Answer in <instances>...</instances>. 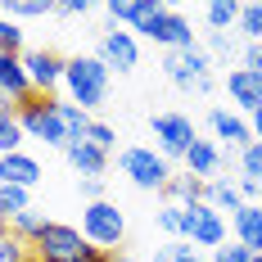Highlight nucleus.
<instances>
[{"instance_id": "5701e85b", "label": "nucleus", "mask_w": 262, "mask_h": 262, "mask_svg": "<svg viewBox=\"0 0 262 262\" xmlns=\"http://www.w3.org/2000/svg\"><path fill=\"white\" fill-rule=\"evenodd\" d=\"M158 226H163L167 235H185L190 239V208H181V204H163V208H158Z\"/></svg>"}, {"instance_id": "f257e3e1", "label": "nucleus", "mask_w": 262, "mask_h": 262, "mask_svg": "<svg viewBox=\"0 0 262 262\" xmlns=\"http://www.w3.org/2000/svg\"><path fill=\"white\" fill-rule=\"evenodd\" d=\"M131 32L149 36V41H158V46H167V54H172V50H190V46H194L190 18H181V14L167 9V5H154V0H140Z\"/></svg>"}, {"instance_id": "6ab92c4d", "label": "nucleus", "mask_w": 262, "mask_h": 262, "mask_svg": "<svg viewBox=\"0 0 262 262\" xmlns=\"http://www.w3.org/2000/svg\"><path fill=\"white\" fill-rule=\"evenodd\" d=\"M204 204H208V208H217V212H231V217L244 208V199H239V185H235V181H217V177L204 185Z\"/></svg>"}, {"instance_id": "4c0bfd02", "label": "nucleus", "mask_w": 262, "mask_h": 262, "mask_svg": "<svg viewBox=\"0 0 262 262\" xmlns=\"http://www.w3.org/2000/svg\"><path fill=\"white\" fill-rule=\"evenodd\" d=\"M59 14H91V0H63V5H54Z\"/></svg>"}, {"instance_id": "dca6fc26", "label": "nucleus", "mask_w": 262, "mask_h": 262, "mask_svg": "<svg viewBox=\"0 0 262 262\" xmlns=\"http://www.w3.org/2000/svg\"><path fill=\"white\" fill-rule=\"evenodd\" d=\"M41 181V163L32 154H5L0 158V185H18V190H32V185Z\"/></svg>"}, {"instance_id": "79ce46f5", "label": "nucleus", "mask_w": 262, "mask_h": 262, "mask_svg": "<svg viewBox=\"0 0 262 262\" xmlns=\"http://www.w3.org/2000/svg\"><path fill=\"white\" fill-rule=\"evenodd\" d=\"M5 231H9V226H5V222H0V235H5Z\"/></svg>"}, {"instance_id": "a211bd4d", "label": "nucleus", "mask_w": 262, "mask_h": 262, "mask_svg": "<svg viewBox=\"0 0 262 262\" xmlns=\"http://www.w3.org/2000/svg\"><path fill=\"white\" fill-rule=\"evenodd\" d=\"M63 154H68V163L77 167L81 177H100V172H104V163H108V154H104V149H95L91 140H73Z\"/></svg>"}, {"instance_id": "b1692460", "label": "nucleus", "mask_w": 262, "mask_h": 262, "mask_svg": "<svg viewBox=\"0 0 262 262\" xmlns=\"http://www.w3.org/2000/svg\"><path fill=\"white\" fill-rule=\"evenodd\" d=\"M204 18H208V32H226L231 23H239V5L235 0H212L204 9Z\"/></svg>"}, {"instance_id": "ea45409f", "label": "nucleus", "mask_w": 262, "mask_h": 262, "mask_svg": "<svg viewBox=\"0 0 262 262\" xmlns=\"http://www.w3.org/2000/svg\"><path fill=\"white\" fill-rule=\"evenodd\" d=\"M95 262H118V258H113V253H100V258H95Z\"/></svg>"}, {"instance_id": "1a4fd4ad", "label": "nucleus", "mask_w": 262, "mask_h": 262, "mask_svg": "<svg viewBox=\"0 0 262 262\" xmlns=\"http://www.w3.org/2000/svg\"><path fill=\"white\" fill-rule=\"evenodd\" d=\"M154 140L163 158H185V149L199 140L194 136V122L185 113H154Z\"/></svg>"}, {"instance_id": "7ed1b4c3", "label": "nucleus", "mask_w": 262, "mask_h": 262, "mask_svg": "<svg viewBox=\"0 0 262 262\" xmlns=\"http://www.w3.org/2000/svg\"><path fill=\"white\" fill-rule=\"evenodd\" d=\"M95 258H100V249L81 231L59 226V222H50L41 231V239L32 244V262H95Z\"/></svg>"}, {"instance_id": "37998d69", "label": "nucleus", "mask_w": 262, "mask_h": 262, "mask_svg": "<svg viewBox=\"0 0 262 262\" xmlns=\"http://www.w3.org/2000/svg\"><path fill=\"white\" fill-rule=\"evenodd\" d=\"M118 262H131V258H118Z\"/></svg>"}, {"instance_id": "58836bf2", "label": "nucleus", "mask_w": 262, "mask_h": 262, "mask_svg": "<svg viewBox=\"0 0 262 262\" xmlns=\"http://www.w3.org/2000/svg\"><path fill=\"white\" fill-rule=\"evenodd\" d=\"M249 127H253V140H262V108L253 113V118H249Z\"/></svg>"}, {"instance_id": "e433bc0d", "label": "nucleus", "mask_w": 262, "mask_h": 262, "mask_svg": "<svg viewBox=\"0 0 262 262\" xmlns=\"http://www.w3.org/2000/svg\"><path fill=\"white\" fill-rule=\"evenodd\" d=\"M81 194H86L91 204H95V199H104V181H100V177H81Z\"/></svg>"}, {"instance_id": "39448f33", "label": "nucleus", "mask_w": 262, "mask_h": 262, "mask_svg": "<svg viewBox=\"0 0 262 262\" xmlns=\"http://www.w3.org/2000/svg\"><path fill=\"white\" fill-rule=\"evenodd\" d=\"M18 127H23V136L41 140V145H59V149H68L63 118H59L54 100H46V95H32L27 104H18Z\"/></svg>"}, {"instance_id": "72a5a7b5", "label": "nucleus", "mask_w": 262, "mask_h": 262, "mask_svg": "<svg viewBox=\"0 0 262 262\" xmlns=\"http://www.w3.org/2000/svg\"><path fill=\"white\" fill-rule=\"evenodd\" d=\"M54 5H46V0H14L9 5V18H41V14H50Z\"/></svg>"}, {"instance_id": "ddd939ff", "label": "nucleus", "mask_w": 262, "mask_h": 262, "mask_svg": "<svg viewBox=\"0 0 262 262\" xmlns=\"http://www.w3.org/2000/svg\"><path fill=\"white\" fill-rule=\"evenodd\" d=\"M226 95L253 118V113L262 108V77H253L249 68H231V73H226Z\"/></svg>"}, {"instance_id": "a19ab883", "label": "nucleus", "mask_w": 262, "mask_h": 262, "mask_svg": "<svg viewBox=\"0 0 262 262\" xmlns=\"http://www.w3.org/2000/svg\"><path fill=\"white\" fill-rule=\"evenodd\" d=\"M249 262H262V253H253V258H249Z\"/></svg>"}, {"instance_id": "20e7f679", "label": "nucleus", "mask_w": 262, "mask_h": 262, "mask_svg": "<svg viewBox=\"0 0 262 262\" xmlns=\"http://www.w3.org/2000/svg\"><path fill=\"white\" fill-rule=\"evenodd\" d=\"M163 73H167L172 86H181V91H194V95H208L212 91V59H208L204 46L163 54Z\"/></svg>"}, {"instance_id": "2f4dec72", "label": "nucleus", "mask_w": 262, "mask_h": 262, "mask_svg": "<svg viewBox=\"0 0 262 262\" xmlns=\"http://www.w3.org/2000/svg\"><path fill=\"white\" fill-rule=\"evenodd\" d=\"M136 9H140V0H108L104 14L113 18V27L118 23H136Z\"/></svg>"}, {"instance_id": "4be33fe9", "label": "nucleus", "mask_w": 262, "mask_h": 262, "mask_svg": "<svg viewBox=\"0 0 262 262\" xmlns=\"http://www.w3.org/2000/svg\"><path fill=\"white\" fill-rule=\"evenodd\" d=\"M46 226H50V222H46L41 212H32V208H27V212H18V217L9 222V235H18V239H23V244H36Z\"/></svg>"}, {"instance_id": "cd10ccee", "label": "nucleus", "mask_w": 262, "mask_h": 262, "mask_svg": "<svg viewBox=\"0 0 262 262\" xmlns=\"http://www.w3.org/2000/svg\"><path fill=\"white\" fill-rule=\"evenodd\" d=\"M239 172H244V181H262V140L239 149Z\"/></svg>"}, {"instance_id": "473e14b6", "label": "nucleus", "mask_w": 262, "mask_h": 262, "mask_svg": "<svg viewBox=\"0 0 262 262\" xmlns=\"http://www.w3.org/2000/svg\"><path fill=\"white\" fill-rule=\"evenodd\" d=\"M86 140H91V145H95V149H113V145H118V131L108 127V122H91V131H86Z\"/></svg>"}, {"instance_id": "412c9836", "label": "nucleus", "mask_w": 262, "mask_h": 262, "mask_svg": "<svg viewBox=\"0 0 262 262\" xmlns=\"http://www.w3.org/2000/svg\"><path fill=\"white\" fill-rule=\"evenodd\" d=\"M23 127H18V108H9V104H0V158L5 154H18L23 149Z\"/></svg>"}, {"instance_id": "f704fd0d", "label": "nucleus", "mask_w": 262, "mask_h": 262, "mask_svg": "<svg viewBox=\"0 0 262 262\" xmlns=\"http://www.w3.org/2000/svg\"><path fill=\"white\" fill-rule=\"evenodd\" d=\"M249 258H253V253H249L244 244H222V249L212 253V262H249Z\"/></svg>"}, {"instance_id": "7c9ffc66", "label": "nucleus", "mask_w": 262, "mask_h": 262, "mask_svg": "<svg viewBox=\"0 0 262 262\" xmlns=\"http://www.w3.org/2000/svg\"><path fill=\"white\" fill-rule=\"evenodd\" d=\"M154 262H199V258H194V249L185 239H172V244H163L154 253Z\"/></svg>"}, {"instance_id": "c85d7f7f", "label": "nucleus", "mask_w": 262, "mask_h": 262, "mask_svg": "<svg viewBox=\"0 0 262 262\" xmlns=\"http://www.w3.org/2000/svg\"><path fill=\"white\" fill-rule=\"evenodd\" d=\"M0 262H32V244H23L18 235H0Z\"/></svg>"}, {"instance_id": "bb28decb", "label": "nucleus", "mask_w": 262, "mask_h": 262, "mask_svg": "<svg viewBox=\"0 0 262 262\" xmlns=\"http://www.w3.org/2000/svg\"><path fill=\"white\" fill-rule=\"evenodd\" d=\"M0 54H23V27L0 14Z\"/></svg>"}, {"instance_id": "f3484780", "label": "nucleus", "mask_w": 262, "mask_h": 262, "mask_svg": "<svg viewBox=\"0 0 262 262\" xmlns=\"http://www.w3.org/2000/svg\"><path fill=\"white\" fill-rule=\"evenodd\" d=\"M231 222H235V244H244L249 253H262V204H244Z\"/></svg>"}, {"instance_id": "a878e982", "label": "nucleus", "mask_w": 262, "mask_h": 262, "mask_svg": "<svg viewBox=\"0 0 262 262\" xmlns=\"http://www.w3.org/2000/svg\"><path fill=\"white\" fill-rule=\"evenodd\" d=\"M239 32L249 36V46H262V0L239 5Z\"/></svg>"}, {"instance_id": "423d86ee", "label": "nucleus", "mask_w": 262, "mask_h": 262, "mask_svg": "<svg viewBox=\"0 0 262 262\" xmlns=\"http://www.w3.org/2000/svg\"><path fill=\"white\" fill-rule=\"evenodd\" d=\"M81 235L91 239L100 253H104V249H118L122 235H127V217L118 212V204L95 199V204H86V208H81Z\"/></svg>"}, {"instance_id": "2eb2a0df", "label": "nucleus", "mask_w": 262, "mask_h": 262, "mask_svg": "<svg viewBox=\"0 0 262 262\" xmlns=\"http://www.w3.org/2000/svg\"><path fill=\"white\" fill-rule=\"evenodd\" d=\"M222 163H226V154H222L217 140H194V145L185 149V167H190V177H199V181H212V177L222 172Z\"/></svg>"}, {"instance_id": "aec40b11", "label": "nucleus", "mask_w": 262, "mask_h": 262, "mask_svg": "<svg viewBox=\"0 0 262 262\" xmlns=\"http://www.w3.org/2000/svg\"><path fill=\"white\" fill-rule=\"evenodd\" d=\"M204 185H208V181H199V177H190V172H185V177H172L163 194H167V204L190 208V204H204Z\"/></svg>"}, {"instance_id": "c756f323", "label": "nucleus", "mask_w": 262, "mask_h": 262, "mask_svg": "<svg viewBox=\"0 0 262 262\" xmlns=\"http://www.w3.org/2000/svg\"><path fill=\"white\" fill-rule=\"evenodd\" d=\"M235 54L244 59V50H239L226 32H208V59H235Z\"/></svg>"}, {"instance_id": "0eeeda50", "label": "nucleus", "mask_w": 262, "mask_h": 262, "mask_svg": "<svg viewBox=\"0 0 262 262\" xmlns=\"http://www.w3.org/2000/svg\"><path fill=\"white\" fill-rule=\"evenodd\" d=\"M118 167H122L131 177V185H140V190H167V181H172L167 158L158 154V149H145V145L122 149V154H118Z\"/></svg>"}, {"instance_id": "f8f14e48", "label": "nucleus", "mask_w": 262, "mask_h": 262, "mask_svg": "<svg viewBox=\"0 0 262 262\" xmlns=\"http://www.w3.org/2000/svg\"><path fill=\"white\" fill-rule=\"evenodd\" d=\"M32 100V81H27L23 54H0V104L18 108Z\"/></svg>"}, {"instance_id": "393cba45", "label": "nucleus", "mask_w": 262, "mask_h": 262, "mask_svg": "<svg viewBox=\"0 0 262 262\" xmlns=\"http://www.w3.org/2000/svg\"><path fill=\"white\" fill-rule=\"evenodd\" d=\"M32 204H27V190H18V185H0V222L9 226L18 212H27Z\"/></svg>"}, {"instance_id": "c9c22d12", "label": "nucleus", "mask_w": 262, "mask_h": 262, "mask_svg": "<svg viewBox=\"0 0 262 262\" xmlns=\"http://www.w3.org/2000/svg\"><path fill=\"white\" fill-rule=\"evenodd\" d=\"M244 68L253 77H262V46H244Z\"/></svg>"}, {"instance_id": "9b49d317", "label": "nucleus", "mask_w": 262, "mask_h": 262, "mask_svg": "<svg viewBox=\"0 0 262 262\" xmlns=\"http://www.w3.org/2000/svg\"><path fill=\"white\" fill-rule=\"evenodd\" d=\"M100 59H104V68L113 73H131L136 68V59H140V46H136V32H122V27H108L104 36H100Z\"/></svg>"}, {"instance_id": "6e6552de", "label": "nucleus", "mask_w": 262, "mask_h": 262, "mask_svg": "<svg viewBox=\"0 0 262 262\" xmlns=\"http://www.w3.org/2000/svg\"><path fill=\"white\" fill-rule=\"evenodd\" d=\"M63 63L54 50H23V68H27V81H32V95H46L54 100V91L63 86Z\"/></svg>"}, {"instance_id": "f03ea898", "label": "nucleus", "mask_w": 262, "mask_h": 262, "mask_svg": "<svg viewBox=\"0 0 262 262\" xmlns=\"http://www.w3.org/2000/svg\"><path fill=\"white\" fill-rule=\"evenodd\" d=\"M108 77H113V73L104 68V59H100V54H77V59H68V63H63L68 100H73L77 108H86V113L108 100Z\"/></svg>"}, {"instance_id": "4468645a", "label": "nucleus", "mask_w": 262, "mask_h": 262, "mask_svg": "<svg viewBox=\"0 0 262 262\" xmlns=\"http://www.w3.org/2000/svg\"><path fill=\"white\" fill-rule=\"evenodd\" d=\"M208 127H212V140H226V145H235V149H249V145H253V127H249L239 113L212 108V113H208Z\"/></svg>"}, {"instance_id": "9d476101", "label": "nucleus", "mask_w": 262, "mask_h": 262, "mask_svg": "<svg viewBox=\"0 0 262 262\" xmlns=\"http://www.w3.org/2000/svg\"><path fill=\"white\" fill-rule=\"evenodd\" d=\"M190 244H204L217 253L226 244V212L208 208V204H190Z\"/></svg>"}]
</instances>
